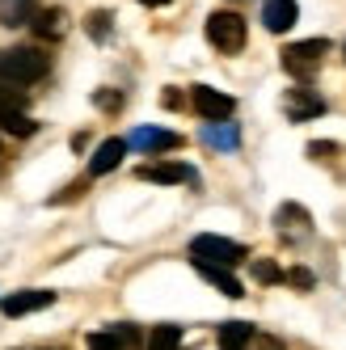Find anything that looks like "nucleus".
I'll list each match as a JSON object with an SVG mask.
<instances>
[{"instance_id":"obj_1","label":"nucleus","mask_w":346,"mask_h":350,"mask_svg":"<svg viewBox=\"0 0 346 350\" xmlns=\"http://www.w3.org/2000/svg\"><path fill=\"white\" fill-rule=\"evenodd\" d=\"M46 59L38 46H9V51H0V85H34L46 77Z\"/></svg>"},{"instance_id":"obj_2","label":"nucleus","mask_w":346,"mask_h":350,"mask_svg":"<svg viewBox=\"0 0 346 350\" xmlns=\"http://www.w3.org/2000/svg\"><path fill=\"white\" fill-rule=\"evenodd\" d=\"M241 258H245V249H241L237 241H228V237L203 232V237H194V241H190V262H211V266L232 270Z\"/></svg>"},{"instance_id":"obj_3","label":"nucleus","mask_w":346,"mask_h":350,"mask_svg":"<svg viewBox=\"0 0 346 350\" xmlns=\"http://www.w3.org/2000/svg\"><path fill=\"white\" fill-rule=\"evenodd\" d=\"M207 42L215 46V51H224V55L241 51V46H245V17L228 13V9H215L207 17Z\"/></svg>"},{"instance_id":"obj_4","label":"nucleus","mask_w":346,"mask_h":350,"mask_svg":"<svg viewBox=\"0 0 346 350\" xmlns=\"http://www.w3.org/2000/svg\"><path fill=\"white\" fill-rule=\"evenodd\" d=\"M325 51H330V42H325V38H304V42H291L287 51H283V68L291 72V77H312Z\"/></svg>"},{"instance_id":"obj_5","label":"nucleus","mask_w":346,"mask_h":350,"mask_svg":"<svg viewBox=\"0 0 346 350\" xmlns=\"http://www.w3.org/2000/svg\"><path fill=\"white\" fill-rule=\"evenodd\" d=\"M190 102H194V110H199L207 122H224L228 114H232V97L228 93H219V89H211V85H194L190 89Z\"/></svg>"},{"instance_id":"obj_6","label":"nucleus","mask_w":346,"mask_h":350,"mask_svg":"<svg viewBox=\"0 0 346 350\" xmlns=\"http://www.w3.org/2000/svg\"><path fill=\"white\" fill-rule=\"evenodd\" d=\"M55 304V291H42V287H30V291H13L0 299V312L5 317H26V312H38V308H51Z\"/></svg>"},{"instance_id":"obj_7","label":"nucleus","mask_w":346,"mask_h":350,"mask_svg":"<svg viewBox=\"0 0 346 350\" xmlns=\"http://www.w3.org/2000/svg\"><path fill=\"white\" fill-rule=\"evenodd\" d=\"M144 182H161V186H182V182H194V169L190 165H178V161H148L135 169Z\"/></svg>"},{"instance_id":"obj_8","label":"nucleus","mask_w":346,"mask_h":350,"mask_svg":"<svg viewBox=\"0 0 346 350\" xmlns=\"http://www.w3.org/2000/svg\"><path fill=\"white\" fill-rule=\"evenodd\" d=\"M139 329L135 325H110V329L89 334V350H135Z\"/></svg>"},{"instance_id":"obj_9","label":"nucleus","mask_w":346,"mask_h":350,"mask_svg":"<svg viewBox=\"0 0 346 350\" xmlns=\"http://www.w3.org/2000/svg\"><path fill=\"white\" fill-rule=\"evenodd\" d=\"M262 21H266L270 34H287L295 21H300V5H295V0H266Z\"/></svg>"},{"instance_id":"obj_10","label":"nucleus","mask_w":346,"mask_h":350,"mask_svg":"<svg viewBox=\"0 0 346 350\" xmlns=\"http://www.w3.org/2000/svg\"><path fill=\"white\" fill-rule=\"evenodd\" d=\"M283 110L291 114V122H304V118H317L321 110H325V102H321V97H317L312 89H287Z\"/></svg>"},{"instance_id":"obj_11","label":"nucleus","mask_w":346,"mask_h":350,"mask_svg":"<svg viewBox=\"0 0 346 350\" xmlns=\"http://www.w3.org/2000/svg\"><path fill=\"white\" fill-rule=\"evenodd\" d=\"M127 144L144 148V152H173V148H182V135H173L165 127H139V131H131Z\"/></svg>"},{"instance_id":"obj_12","label":"nucleus","mask_w":346,"mask_h":350,"mask_svg":"<svg viewBox=\"0 0 346 350\" xmlns=\"http://www.w3.org/2000/svg\"><path fill=\"white\" fill-rule=\"evenodd\" d=\"M194 270H199V274H203V279H207L211 287H219V291H224L228 299H241V295H245V287L232 279V270H224V266H211V262H194Z\"/></svg>"},{"instance_id":"obj_13","label":"nucleus","mask_w":346,"mask_h":350,"mask_svg":"<svg viewBox=\"0 0 346 350\" xmlns=\"http://www.w3.org/2000/svg\"><path fill=\"white\" fill-rule=\"evenodd\" d=\"M122 152H127V139H106V144H102V148L93 152V161H89V173H93V178H102V173L118 169Z\"/></svg>"},{"instance_id":"obj_14","label":"nucleus","mask_w":346,"mask_h":350,"mask_svg":"<svg viewBox=\"0 0 346 350\" xmlns=\"http://www.w3.org/2000/svg\"><path fill=\"white\" fill-rule=\"evenodd\" d=\"M34 21V0H0V26H26Z\"/></svg>"},{"instance_id":"obj_15","label":"nucleus","mask_w":346,"mask_h":350,"mask_svg":"<svg viewBox=\"0 0 346 350\" xmlns=\"http://www.w3.org/2000/svg\"><path fill=\"white\" fill-rule=\"evenodd\" d=\"M34 34H38V38H59V34H64V13H59V9L34 13Z\"/></svg>"},{"instance_id":"obj_16","label":"nucleus","mask_w":346,"mask_h":350,"mask_svg":"<svg viewBox=\"0 0 346 350\" xmlns=\"http://www.w3.org/2000/svg\"><path fill=\"white\" fill-rule=\"evenodd\" d=\"M275 224H279V228H308L312 215H308L300 203H283V207L275 211Z\"/></svg>"},{"instance_id":"obj_17","label":"nucleus","mask_w":346,"mask_h":350,"mask_svg":"<svg viewBox=\"0 0 346 350\" xmlns=\"http://www.w3.org/2000/svg\"><path fill=\"white\" fill-rule=\"evenodd\" d=\"M182 346V329L178 325H157L152 338H148V350H178Z\"/></svg>"},{"instance_id":"obj_18","label":"nucleus","mask_w":346,"mask_h":350,"mask_svg":"<svg viewBox=\"0 0 346 350\" xmlns=\"http://www.w3.org/2000/svg\"><path fill=\"white\" fill-rule=\"evenodd\" d=\"M203 139L215 144V148H237V127H228V122H224V127H219V122H211V127L203 131Z\"/></svg>"},{"instance_id":"obj_19","label":"nucleus","mask_w":346,"mask_h":350,"mask_svg":"<svg viewBox=\"0 0 346 350\" xmlns=\"http://www.w3.org/2000/svg\"><path fill=\"white\" fill-rule=\"evenodd\" d=\"M17 110H26V93L0 85V114H17Z\"/></svg>"},{"instance_id":"obj_20","label":"nucleus","mask_w":346,"mask_h":350,"mask_svg":"<svg viewBox=\"0 0 346 350\" xmlns=\"http://www.w3.org/2000/svg\"><path fill=\"white\" fill-rule=\"evenodd\" d=\"M254 279H262V283H279V279H283V270H279L275 262H266V258H262V262H254Z\"/></svg>"},{"instance_id":"obj_21","label":"nucleus","mask_w":346,"mask_h":350,"mask_svg":"<svg viewBox=\"0 0 346 350\" xmlns=\"http://www.w3.org/2000/svg\"><path fill=\"white\" fill-rule=\"evenodd\" d=\"M89 30H93V38H106L110 34V13H93L89 17Z\"/></svg>"},{"instance_id":"obj_22","label":"nucleus","mask_w":346,"mask_h":350,"mask_svg":"<svg viewBox=\"0 0 346 350\" xmlns=\"http://www.w3.org/2000/svg\"><path fill=\"white\" fill-rule=\"evenodd\" d=\"M245 350H283V342L279 338H266V334H254V342L245 346Z\"/></svg>"},{"instance_id":"obj_23","label":"nucleus","mask_w":346,"mask_h":350,"mask_svg":"<svg viewBox=\"0 0 346 350\" xmlns=\"http://www.w3.org/2000/svg\"><path fill=\"white\" fill-rule=\"evenodd\" d=\"M97 106H102V110H118L122 106V93H97Z\"/></svg>"},{"instance_id":"obj_24","label":"nucleus","mask_w":346,"mask_h":350,"mask_svg":"<svg viewBox=\"0 0 346 350\" xmlns=\"http://www.w3.org/2000/svg\"><path fill=\"white\" fill-rule=\"evenodd\" d=\"M308 152H312V157H330V152H338V144H321V139H312Z\"/></svg>"},{"instance_id":"obj_25","label":"nucleus","mask_w":346,"mask_h":350,"mask_svg":"<svg viewBox=\"0 0 346 350\" xmlns=\"http://www.w3.org/2000/svg\"><path fill=\"white\" fill-rule=\"evenodd\" d=\"M287 283H300V287H312V274H308V270H291V274H287Z\"/></svg>"},{"instance_id":"obj_26","label":"nucleus","mask_w":346,"mask_h":350,"mask_svg":"<svg viewBox=\"0 0 346 350\" xmlns=\"http://www.w3.org/2000/svg\"><path fill=\"white\" fill-rule=\"evenodd\" d=\"M139 5H148V9H161V5H169V0H139Z\"/></svg>"}]
</instances>
